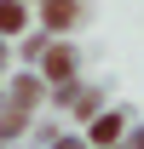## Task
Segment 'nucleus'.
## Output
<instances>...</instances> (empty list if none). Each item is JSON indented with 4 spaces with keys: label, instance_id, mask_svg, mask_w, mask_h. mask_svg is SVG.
<instances>
[{
    "label": "nucleus",
    "instance_id": "nucleus-4",
    "mask_svg": "<svg viewBox=\"0 0 144 149\" xmlns=\"http://www.w3.org/2000/svg\"><path fill=\"white\" fill-rule=\"evenodd\" d=\"M69 12H75L69 0H52V23H58V29H64V23H69Z\"/></svg>",
    "mask_w": 144,
    "mask_h": 149
},
{
    "label": "nucleus",
    "instance_id": "nucleus-2",
    "mask_svg": "<svg viewBox=\"0 0 144 149\" xmlns=\"http://www.w3.org/2000/svg\"><path fill=\"white\" fill-rule=\"evenodd\" d=\"M0 29H6V35L23 29V6H18V0H0Z\"/></svg>",
    "mask_w": 144,
    "mask_h": 149
},
{
    "label": "nucleus",
    "instance_id": "nucleus-3",
    "mask_svg": "<svg viewBox=\"0 0 144 149\" xmlns=\"http://www.w3.org/2000/svg\"><path fill=\"white\" fill-rule=\"evenodd\" d=\"M115 132H121V120H115V115H104V120L92 126V138H98V143H115Z\"/></svg>",
    "mask_w": 144,
    "mask_h": 149
},
{
    "label": "nucleus",
    "instance_id": "nucleus-1",
    "mask_svg": "<svg viewBox=\"0 0 144 149\" xmlns=\"http://www.w3.org/2000/svg\"><path fill=\"white\" fill-rule=\"evenodd\" d=\"M69 69H75V57H69V46H58V52L46 57V74H52V80H69Z\"/></svg>",
    "mask_w": 144,
    "mask_h": 149
}]
</instances>
